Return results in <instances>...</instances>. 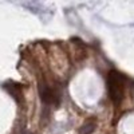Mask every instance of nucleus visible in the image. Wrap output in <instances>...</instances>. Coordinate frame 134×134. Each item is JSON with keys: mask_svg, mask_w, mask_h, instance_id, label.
<instances>
[{"mask_svg": "<svg viewBox=\"0 0 134 134\" xmlns=\"http://www.w3.org/2000/svg\"><path fill=\"white\" fill-rule=\"evenodd\" d=\"M95 127H97V122L95 121H90V122H87L86 125H83L79 129V134H91Z\"/></svg>", "mask_w": 134, "mask_h": 134, "instance_id": "obj_3", "label": "nucleus"}, {"mask_svg": "<svg viewBox=\"0 0 134 134\" xmlns=\"http://www.w3.org/2000/svg\"><path fill=\"white\" fill-rule=\"evenodd\" d=\"M130 79L126 78L124 74L118 71H110L107 75V91H109V98L113 100V103L119 105L122 99L125 97V90H126V82Z\"/></svg>", "mask_w": 134, "mask_h": 134, "instance_id": "obj_1", "label": "nucleus"}, {"mask_svg": "<svg viewBox=\"0 0 134 134\" xmlns=\"http://www.w3.org/2000/svg\"><path fill=\"white\" fill-rule=\"evenodd\" d=\"M40 98L47 106L51 105H58L60 99V91L55 86H48V85H40L39 87Z\"/></svg>", "mask_w": 134, "mask_h": 134, "instance_id": "obj_2", "label": "nucleus"}]
</instances>
